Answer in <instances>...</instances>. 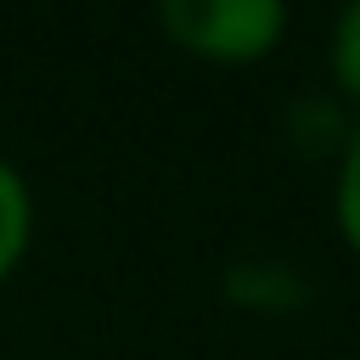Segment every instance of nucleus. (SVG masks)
<instances>
[{
    "label": "nucleus",
    "mask_w": 360,
    "mask_h": 360,
    "mask_svg": "<svg viewBox=\"0 0 360 360\" xmlns=\"http://www.w3.org/2000/svg\"><path fill=\"white\" fill-rule=\"evenodd\" d=\"M287 0H152L158 28L191 62L208 68H253L287 34Z\"/></svg>",
    "instance_id": "1"
},
{
    "label": "nucleus",
    "mask_w": 360,
    "mask_h": 360,
    "mask_svg": "<svg viewBox=\"0 0 360 360\" xmlns=\"http://www.w3.org/2000/svg\"><path fill=\"white\" fill-rule=\"evenodd\" d=\"M28 248H34V186L0 152V287L22 270Z\"/></svg>",
    "instance_id": "2"
},
{
    "label": "nucleus",
    "mask_w": 360,
    "mask_h": 360,
    "mask_svg": "<svg viewBox=\"0 0 360 360\" xmlns=\"http://www.w3.org/2000/svg\"><path fill=\"white\" fill-rule=\"evenodd\" d=\"M332 225L349 242V253L360 259V124L343 135L338 152V180H332Z\"/></svg>",
    "instance_id": "3"
},
{
    "label": "nucleus",
    "mask_w": 360,
    "mask_h": 360,
    "mask_svg": "<svg viewBox=\"0 0 360 360\" xmlns=\"http://www.w3.org/2000/svg\"><path fill=\"white\" fill-rule=\"evenodd\" d=\"M326 73L332 84L360 101V0H343L338 17H332V34H326Z\"/></svg>",
    "instance_id": "4"
}]
</instances>
